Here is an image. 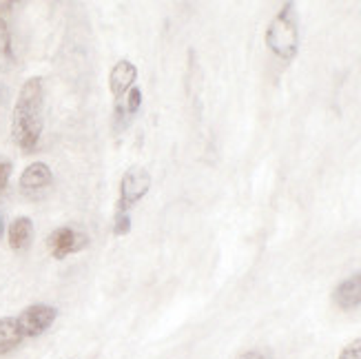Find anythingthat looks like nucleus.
<instances>
[{
  "mask_svg": "<svg viewBox=\"0 0 361 359\" xmlns=\"http://www.w3.org/2000/svg\"><path fill=\"white\" fill-rule=\"evenodd\" d=\"M137 80V69L131 60H118L111 73H109V89H111L116 102L122 100L127 93L135 87Z\"/></svg>",
  "mask_w": 361,
  "mask_h": 359,
  "instance_id": "7",
  "label": "nucleus"
},
{
  "mask_svg": "<svg viewBox=\"0 0 361 359\" xmlns=\"http://www.w3.org/2000/svg\"><path fill=\"white\" fill-rule=\"evenodd\" d=\"M333 302L341 310H353L361 306V271L346 277L343 282L333 291Z\"/></svg>",
  "mask_w": 361,
  "mask_h": 359,
  "instance_id": "8",
  "label": "nucleus"
},
{
  "mask_svg": "<svg viewBox=\"0 0 361 359\" xmlns=\"http://www.w3.org/2000/svg\"><path fill=\"white\" fill-rule=\"evenodd\" d=\"M27 337L20 331L16 317H0V355H7L18 348Z\"/></svg>",
  "mask_w": 361,
  "mask_h": 359,
  "instance_id": "10",
  "label": "nucleus"
},
{
  "mask_svg": "<svg viewBox=\"0 0 361 359\" xmlns=\"http://www.w3.org/2000/svg\"><path fill=\"white\" fill-rule=\"evenodd\" d=\"M11 162L9 160H0V193L7 189L9 178H11Z\"/></svg>",
  "mask_w": 361,
  "mask_h": 359,
  "instance_id": "13",
  "label": "nucleus"
},
{
  "mask_svg": "<svg viewBox=\"0 0 361 359\" xmlns=\"http://www.w3.org/2000/svg\"><path fill=\"white\" fill-rule=\"evenodd\" d=\"M266 47L281 60H293L300 51V25L293 3H286L266 29Z\"/></svg>",
  "mask_w": 361,
  "mask_h": 359,
  "instance_id": "2",
  "label": "nucleus"
},
{
  "mask_svg": "<svg viewBox=\"0 0 361 359\" xmlns=\"http://www.w3.org/2000/svg\"><path fill=\"white\" fill-rule=\"evenodd\" d=\"M42 104H44L42 78L34 75L23 83L11 114V138L25 153H34L38 149L42 127H44Z\"/></svg>",
  "mask_w": 361,
  "mask_h": 359,
  "instance_id": "1",
  "label": "nucleus"
},
{
  "mask_svg": "<svg viewBox=\"0 0 361 359\" xmlns=\"http://www.w3.org/2000/svg\"><path fill=\"white\" fill-rule=\"evenodd\" d=\"M87 246H89V236L75 226H60L47 238V248H49L51 257L56 260H65L73 253H80Z\"/></svg>",
  "mask_w": 361,
  "mask_h": 359,
  "instance_id": "4",
  "label": "nucleus"
},
{
  "mask_svg": "<svg viewBox=\"0 0 361 359\" xmlns=\"http://www.w3.org/2000/svg\"><path fill=\"white\" fill-rule=\"evenodd\" d=\"M149 189H151L149 171L142 166H131L120 182V197L116 202V213L131 215L133 207L149 193Z\"/></svg>",
  "mask_w": 361,
  "mask_h": 359,
  "instance_id": "3",
  "label": "nucleus"
},
{
  "mask_svg": "<svg viewBox=\"0 0 361 359\" xmlns=\"http://www.w3.org/2000/svg\"><path fill=\"white\" fill-rule=\"evenodd\" d=\"M339 359H361V337L350 341L348 346H343L339 353Z\"/></svg>",
  "mask_w": 361,
  "mask_h": 359,
  "instance_id": "12",
  "label": "nucleus"
},
{
  "mask_svg": "<svg viewBox=\"0 0 361 359\" xmlns=\"http://www.w3.org/2000/svg\"><path fill=\"white\" fill-rule=\"evenodd\" d=\"M7 240L16 253L27 251L31 242H34V222H31V217H16L7 226Z\"/></svg>",
  "mask_w": 361,
  "mask_h": 359,
  "instance_id": "9",
  "label": "nucleus"
},
{
  "mask_svg": "<svg viewBox=\"0 0 361 359\" xmlns=\"http://www.w3.org/2000/svg\"><path fill=\"white\" fill-rule=\"evenodd\" d=\"M5 238V217H3V213H0V240Z\"/></svg>",
  "mask_w": 361,
  "mask_h": 359,
  "instance_id": "15",
  "label": "nucleus"
},
{
  "mask_svg": "<svg viewBox=\"0 0 361 359\" xmlns=\"http://www.w3.org/2000/svg\"><path fill=\"white\" fill-rule=\"evenodd\" d=\"M56 317H58V308L49 304H31L16 320H18L25 337H40L42 333L51 329Z\"/></svg>",
  "mask_w": 361,
  "mask_h": 359,
  "instance_id": "5",
  "label": "nucleus"
},
{
  "mask_svg": "<svg viewBox=\"0 0 361 359\" xmlns=\"http://www.w3.org/2000/svg\"><path fill=\"white\" fill-rule=\"evenodd\" d=\"M0 54L7 60H13V47H11V34H9V25L7 18L0 13Z\"/></svg>",
  "mask_w": 361,
  "mask_h": 359,
  "instance_id": "11",
  "label": "nucleus"
},
{
  "mask_svg": "<svg viewBox=\"0 0 361 359\" xmlns=\"http://www.w3.org/2000/svg\"><path fill=\"white\" fill-rule=\"evenodd\" d=\"M51 182H54V174H51L49 164H44V162H31L23 171V176H20V191L25 195L36 197L42 191L49 189Z\"/></svg>",
  "mask_w": 361,
  "mask_h": 359,
  "instance_id": "6",
  "label": "nucleus"
},
{
  "mask_svg": "<svg viewBox=\"0 0 361 359\" xmlns=\"http://www.w3.org/2000/svg\"><path fill=\"white\" fill-rule=\"evenodd\" d=\"M238 359H273L271 357V353H266V351H246V353H242Z\"/></svg>",
  "mask_w": 361,
  "mask_h": 359,
  "instance_id": "14",
  "label": "nucleus"
}]
</instances>
